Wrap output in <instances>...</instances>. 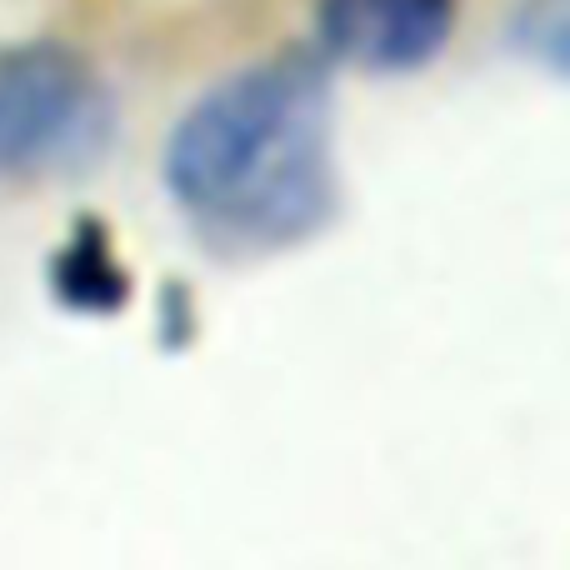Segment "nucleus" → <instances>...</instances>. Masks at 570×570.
<instances>
[{"label":"nucleus","instance_id":"f257e3e1","mask_svg":"<svg viewBox=\"0 0 570 570\" xmlns=\"http://www.w3.org/2000/svg\"><path fill=\"white\" fill-rule=\"evenodd\" d=\"M331 70L315 50H276L216 80L166 140V190L220 250L271 256L335 220Z\"/></svg>","mask_w":570,"mask_h":570},{"label":"nucleus","instance_id":"f03ea898","mask_svg":"<svg viewBox=\"0 0 570 570\" xmlns=\"http://www.w3.org/2000/svg\"><path fill=\"white\" fill-rule=\"evenodd\" d=\"M116 136L100 70L66 40L0 46V186L96 160Z\"/></svg>","mask_w":570,"mask_h":570},{"label":"nucleus","instance_id":"7ed1b4c3","mask_svg":"<svg viewBox=\"0 0 570 570\" xmlns=\"http://www.w3.org/2000/svg\"><path fill=\"white\" fill-rule=\"evenodd\" d=\"M461 0H315L321 56L355 70H421L451 46Z\"/></svg>","mask_w":570,"mask_h":570},{"label":"nucleus","instance_id":"20e7f679","mask_svg":"<svg viewBox=\"0 0 570 570\" xmlns=\"http://www.w3.org/2000/svg\"><path fill=\"white\" fill-rule=\"evenodd\" d=\"M56 295L80 311H116L126 301V271L116 266L106 246L96 240V226H80V236L56 261Z\"/></svg>","mask_w":570,"mask_h":570}]
</instances>
